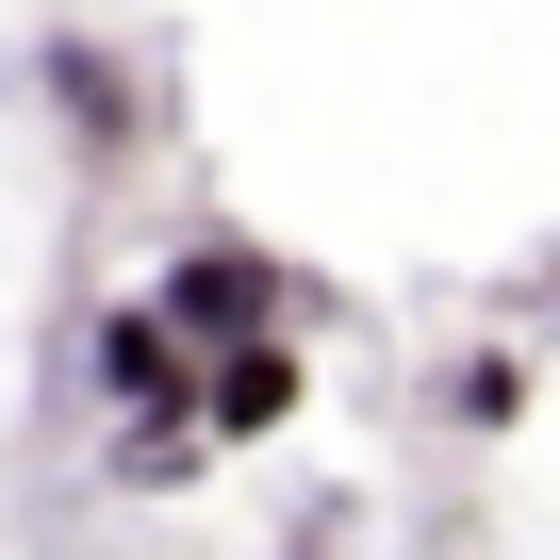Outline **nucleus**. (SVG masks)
<instances>
[{
  "mask_svg": "<svg viewBox=\"0 0 560 560\" xmlns=\"http://www.w3.org/2000/svg\"><path fill=\"white\" fill-rule=\"evenodd\" d=\"M83 380H100L116 429H198V347L165 330V298H116V314L83 330Z\"/></svg>",
  "mask_w": 560,
  "mask_h": 560,
  "instance_id": "f257e3e1",
  "label": "nucleus"
},
{
  "mask_svg": "<svg viewBox=\"0 0 560 560\" xmlns=\"http://www.w3.org/2000/svg\"><path fill=\"white\" fill-rule=\"evenodd\" d=\"M149 298H165V330H182V347H231V330H280V264L214 231V247H182V264L149 280Z\"/></svg>",
  "mask_w": 560,
  "mask_h": 560,
  "instance_id": "f03ea898",
  "label": "nucleus"
},
{
  "mask_svg": "<svg viewBox=\"0 0 560 560\" xmlns=\"http://www.w3.org/2000/svg\"><path fill=\"white\" fill-rule=\"evenodd\" d=\"M298 347H280V330H231V347H198V429L214 445H264V429H298Z\"/></svg>",
  "mask_w": 560,
  "mask_h": 560,
  "instance_id": "7ed1b4c3",
  "label": "nucleus"
},
{
  "mask_svg": "<svg viewBox=\"0 0 560 560\" xmlns=\"http://www.w3.org/2000/svg\"><path fill=\"white\" fill-rule=\"evenodd\" d=\"M34 83H50L67 149H132V132H149V100H132V50H100V34H50V50H34Z\"/></svg>",
  "mask_w": 560,
  "mask_h": 560,
  "instance_id": "20e7f679",
  "label": "nucleus"
},
{
  "mask_svg": "<svg viewBox=\"0 0 560 560\" xmlns=\"http://www.w3.org/2000/svg\"><path fill=\"white\" fill-rule=\"evenodd\" d=\"M445 412H462V429H511V412H527V363H511V347H478V363L445 380Z\"/></svg>",
  "mask_w": 560,
  "mask_h": 560,
  "instance_id": "39448f33",
  "label": "nucleus"
}]
</instances>
